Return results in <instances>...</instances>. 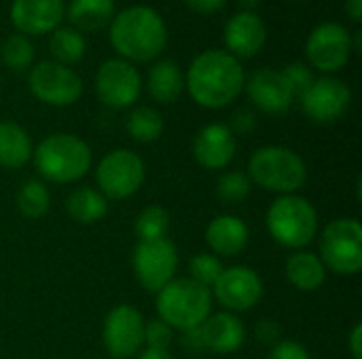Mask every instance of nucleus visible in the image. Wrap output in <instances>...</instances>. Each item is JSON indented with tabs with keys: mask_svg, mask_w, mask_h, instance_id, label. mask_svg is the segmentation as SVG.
<instances>
[{
	"mask_svg": "<svg viewBox=\"0 0 362 359\" xmlns=\"http://www.w3.org/2000/svg\"><path fill=\"white\" fill-rule=\"evenodd\" d=\"M246 76L240 59L223 49L199 53L185 76V87L195 104L202 108H225L244 89Z\"/></svg>",
	"mask_w": 362,
	"mask_h": 359,
	"instance_id": "obj_1",
	"label": "nucleus"
},
{
	"mask_svg": "<svg viewBox=\"0 0 362 359\" xmlns=\"http://www.w3.org/2000/svg\"><path fill=\"white\" fill-rule=\"evenodd\" d=\"M110 44L125 61H153L168 44V28L159 11L148 4H134L115 13L108 30Z\"/></svg>",
	"mask_w": 362,
	"mask_h": 359,
	"instance_id": "obj_2",
	"label": "nucleus"
},
{
	"mask_svg": "<svg viewBox=\"0 0 362 359\" xmlns=\"http://www.w3.org/2000/svg\"><path fill=\"white\" fill-rule=\"evenodd\" d=\"M36 171L57 184L81 180L91 167V148L85 140L72 133L47 135L32 152Z\"/></svg>",
	"mask_w": 362,
	"mask_h": 359,
	"instance_id": "obj_3",
	"label": "nucleus"
},
{
	"mask_svg": "<svg viewBox=\"0 0 362 359\" xmlns=\"http://www.w3.org/2000/svg\"><path fill=\"white\" fill-rule=\"evenodd\" d=\"M159 320L172 330H195L199 328L212 311V294L208 288L195 284L189 277L172 279L165 288L157 292L155 300Z\"/></svg>",
	"mask_w": 362,
	"mask_h": 359,
	"instance_id": "obj_4",
	"label": "nucleus"
},
{
	"mask_svg": "<svg viewBox=\"0 0 362 359\" xmlns=\"http://www.w3.org/2000/svg\"><path fill=\"white\" fill-rule=\"evenodd\" d=\"M248 178L269 193L297 195L308 180V169L295 150L286 146H263L250 157Z\"/></svg>",
	"mask_w": 362,
	"mask_h": 359,
	"instance_id": "obj_5",
	"label": "nucleus"
},
{
	"mask_svg": "<svg viewBox=\"0 0 362 359\" xmlns=\"http://www.w3.org/2000/svg\"><path fill=\"white\" fill-rule=\"evenodd\" d=\"M267 231L280 245L301 250L318 233V212L305 197L280 195L267 209Z\"/></svg>",
	"mask_w": 362,
	"mask_h": 359,
	"instance_id": "obj_6",
	"label": "nucleus"
},
{
	"mask_svg": "<svg viewBox=\"0 0 362 359\" xmlns=\"http://www.w3.org/2000/svg\"><path fill=\"white\" fill-rule=\"evenodd\" d=\"M320 260L337 275L362 269V226L356 218H337L320 235Z\"/></svg>",
	"mask_w": 362,
	"mask_h": 359,
	"instance_id": "obj_7",
	"label": "nucleus"
},
{
	"mask_svg": "<svg viewBox=\"0 0 362 359\" xmlns=\"http://www.w3.org/2000/svg\"><path fill=\"white\" fill-rule=\"evenodd\" d=\"M28 87L32 95L47 106H72L83 95L81 76L57 61H38L30 68Z\"/></svg>",
	"mask_w": 362,
	"mask_h": 359,
	"instance_id": "obj_8",
	"label": "nucleus"
},
{
	"mask_svg": "<svg viewBox=\"0 0 362 359\" xmlns=\"http://www.w3.org/2000/svg\"><path fill=\"white\" fill-rule=\"evenodd\" d=\"M144 161L127 148H117L108 152L95 169V180L102 188V195L115 201L127 199L138 193L144 182Z\"/></svg>",
	"mask_w": 362,
	"mask_h": 359,
	"instance_id": "obj_9",
	"label": "nucleus"
},
{
	"mask_svg": "<svg viewBox=\"0 0 362 359\" xmlns=\"http://www.w3.org/2000/svg\"><path fill=\"white\" fill-rule=\"evenodd\" d=\"M134 273L138 284L148 292H159L165 288L178 267V250L170 239L157 241H138L134 248Z\"/></svg>",
	"mask_w": 362,
	"mask_h": 359,
	"instance_id": "obj_10",
	"label": "nucleus"
},
{
	"mask_svg": "<svg viewBox=\"0 0 362 359\" xmlns=\"http://www.w3.org/2000/svg\"><path fill=\"white\" fill-rule=\"evenodd\" d=\"M352 55V34L337 21H325L316 25L305 42V57L312 68L320 72L341 70Z\"/></svg>",
	"mask_w": 362,
	"mask_h": 359,
	"instance_id": "obj_11",
	"label": "nucleus"
},
{
	"mask_svg": "<svg viewBox=\"0 0 362 359\" xmlns=\"http://www.w3.org/2000/svg\"><path fill=\"white\" fill-rule=\"evenodd\" d=\"M102 341L112 359L136 358L144 345L142 313L132 305H117L104 320Z\"/></svg>",
	"mask_w": 362,
	"mask_h": 359,
	"instance_id": "obj_12",
	"label": "nucleus"
},
{
	"mask_svg": "<svg viewBox=\"0 0 362 359\" xmlns=\"http://www.w3.org/2000/svg\"><path fill=\"white\" fill-rule=\"evenodd\" d=\"M142 91V78L134 63L115 57L100 66L95 74V93L108 108H129L138 102Z\"/></svg>",
	"mask_w": 362,
	"mask_h": 359,
	"instance_id": "obj_13",
	"label": "nucleus"
},
{
	"mask_svg": "<svg viewBox=\"0 0 362 359\" xmlns=\"http://www.w3.org/2000/svg\"><path fill=\"white\" fill-rule=\"evenodd\" d=\"M299 99L308 118L314 123H333L341 118L350 108L352 89L335 76H322L314 78V83Z\"/></svg>",
	"mask_w": 362,
	"mask_h": 359,
	"instance_id": "obj_14",
	"label": "nucleus"
},
{
	"mask_svg": "<svg viewBox=\"0 0 362 359\" xmlns=\"http://www.w3.org/2000/svg\"><path fill=\"white\" fill-rule=\"evenodd\" d=\"M214 296L229 313H244L259 305L263 298V281L255 269L235 264L223 269L221 277L216 279Z\"/></svg>",
	"mask_w": 362,
	"mask_h": 359,
	"instance_id": "obj_15",
	"label": "nucleus"
},
{
	"mask_svg": "<svg viewBox=\"0 0 362 359\" xmlns=\"http://www.w3.org/2000/svg\"><path fill=\"white\" fill-rule=\"evenodd\" d=\"M223 40L227 53L235 59L255 57L267 42V25L255 11H240L227 19Z\"/></svg>",
	"mask_w": 362,
	"mask_h": 359,
	"instance_id": "obj_16",
	"label": "nucleus"
},
{
	"mask_svg": "<svg viewBox=\"0 0 362 359\" xmlns=\"http://www.w3.org/2000/svg\"><path fill=\"white\" fill-rule=\"evenodd\" d=\"M246 91L250 102L265 114H284L295 102V93L288 87L282 70L274 68L257 70L248 78Z\"/></svg>",
	"mask_w": 362,
	"mask_h": 359,
	"instance_id": "obj_17",
	"label": "nucleus"
},
{
	"mask_svg": "<svg viewBox=\"0 0 362 359\" xmlns=\"http://www.w3.org/2000/svg\"><path fill=\"white\" fill-rule=\"evenodd\" d=\"M64 17V0H13L11 4V21L23 36L51 34Z\"/></svg>",
	"mask_w": 362,
	"mask_h": 359,
	"instance_id": "obj_18",
	"label": "nucleus"
},
{
	"mask_svg": "<svg viewBox=\"0 0 362 359\" xmlns=\"http://www.w3.org/2000/svg\"><path fill=\"white\" fill-rule=\"evenodd\" d=\"M238 150L233 131L223 123H210L202 127L193 140V157L206 169H225Z\"/></svg>",
	"mask_w": 362,
	"mask_h": 359,
	"instance_id": "obj_19",
	"label": "nucleus"
},
{
	"mask_svg": "<svg viewBox=\"0 0 362 359\" xmlns=\"http://www.w3.org/2000/svg\"><path fill=\"white\" fill-rule=\"evenodd\" d=\"M199 332H202L206 351L221 353V355L235 353L246 341V328H244L242 320L229 311L210 315L199 326Z\"/></svg>",
	"mask_w": 362,
	"mask_h": 359,
	"instance_id": "obj_20",
	"label": "nucleus"
},
{
	"mask_svg": "<svg viewBox=\"0 0 362 359\" xmlns=\"http://www.w3.org/2000/svg\"><path fill=\"white\" fill-rule=\"evenodd\" d=\"M248 239L250 231L246 222L231 214L216 216L206 229V243L210 245L214 256H238L246 250Z\"/></svg>",
	"mask_w": 362,
	"mask_h": 359,
	"instance_id": "obj_21",
	"label": "nucleus"
},
{
	"mask_svg": "<svg viewBox=\"0 0 362 359\" xmlns=\"http://www.w3.org/2000/svg\"><path fill=\"white\" fill-rule=\"evenodd\" d=\"M146 87L155 102L172 104L185 91V74L180 72L178 63H174L172 59H159L148 70Z\"/></svg>",
	"mask_w": 362,
	"mask_h": 359,
	"instance_id": "obj_22",
	"label": "nucleus"
},
{
	"mask_svg": "<svg viewBox=\"0 0 362 359\" xmlns=\"http://www.w3.org/2000/svg\"><path fill=\"white\" fill-rule=\"evenodd\" d=\"M66 17L81 34L98 32L110 25L115 17V0H70L66 6Z\"/></svg>",
	"mask_w": 362,
	"mask_h": 359,
	"instance_id": "obj_23",
	"label": "nucleus"
},
{
	"mask_svg": "<svg viewBox=\"0 0 362 359\" xmlns=\"http://www.w3.org/2000/svg\"><path fill=\"white\" fill-rule=\"evenodd\" d=\"M286 279L301 292H316L327 279V267L314 252H295L286 260Z\"/></svg>",
	"mask_w": 362,
	"mask_h": 359,
	"instance_id": "obj_24",
	"label": "nucleus"
},
{
	"mask_svg": "<svg viewBox=\"0 0 362 359\" xmlns=\"http://www.w3.org/2000/svg\"><path fill=\"white\" fill-rule=\"evenodd\" d=\"M32 152L28 131L13 121H0V167L19 169L32 159Z\"/></svg>",
	"mask_w": 362,
	"mask_h": 359,
	"instance_id": "obj_25",
	"label": "nucleus"
},
{
	"mask_svg": "<svg viewBox=\"0 0 362 359\" xmlns=\"http://www.w3.org/2000/svg\"><path fill=\"white\" fill-rule=\"evenodd\" d=\"M66 212L78 224H93L108 214V201L100 190L81 186L68 195Z\"/></svg>",
	"mask_w": 362,
	"mask_h": 359,
	"instance_id": "obj_26",
	"label": "nucleus"
},
{
	"mask_svg": "<svg viewBox=\"0 0 362 359\" xmlns=\"http://www.w3.org/2000/svg\"><path fill=\"white\" fill-rule=\"evenodd\" d=\"M87 42L83 34L74 28H55L49 36V51L53 55V61L62 66H74L85 57Z\"/></svg>",
	"mask_w": 362,
	"mask_h": 359,
	"instance_id": "obj_27",
	"label": "nucleus"
},
{
	"mask_svg": "<svg viewBox=\"0 0 362 359\" xmlns=\"http://www.w3.org/2000/svg\"><path fill=\"white\" fill-rule=\"evenodd\" d=\"M127 133L140 144H151L163 133V116L151 106H138L127 116Z\"/></svg>",
	"mask_w": 362,
	"mask_h": 359,
	"instance_id": "obj_28",
	"label": "nucleus"
},
{
	"mask_svg": "<svg viewBox=\"0 0 362 359\" xmlns=\"http://www.w3.org/2000/svg\"><path fill=\"white\" fill-rule=\"evenodd\" d=\"M34 44L28 36L23 34H11L2 47H0V57L2 63L13 70V72H25L34 66Z\"/></svg>",
	"mask_w": 362,
	"mask_h": 359,
	"instance_id": "obj_29",
	"label": "nucleus"
},
{
	"mask_svg": "<svg viewBox=\"0 0 362 359\" xmlns=\"http://www.w3.org/2000/svg\"><path fill=\"white\" fill-rule=\"evenodd\" d=\"M49 205H51V197L40 180H28L25 184H21L17 193V209L21 216L30 220L42 218L49 212Z\"/></svg>",
	"mask_w": 362,
	"mask_h": 359,
	"instance_id": "obj_30",
	"label": "nucleus"
},
{
	"mask_svg": "<svg viewBox=\"0 0 362 359\" xmlns=\"http://www.w3.org/2000/svg\"><path fill=\"white\" fill-rule=\"evenodd\" d=\"M138 241H157V239H168L170 231V216L161 205H151L142 209L136 218L134 224Z\"/></svg>",
	"mask_w": 362,
	"mask_h": 359,
	"instance_id": "obj_31",
	"label": "nucleus"
},
{
	"mask_svg": "<svg viewBox=\"0 0 362 359\" xmlns=\"http://www.w3.org/2000/svg\"><path fill=\"white\" fill-rule=\"evenodd\" d=\"M252 190V182L244 171H227L216 182V195L223 203H240Z\"/></svg>",
	"mask_w": 362,
	"mask_h": 359,
	"instance_id": "obj_32",
	"label": "nucleus"
},
{
	"mask_svg": "<svg viewBox=\"0 0 362 359\" xmlns=\"http://www.w3.org/2000/svg\"><path fill=\"white\" fill-rule=\"evenodd\" d=\"M223 269L225 267H223V262H221L218 256L204 252V254H197V256L191 258V262H189L191 277L189 279H193L195 284H199V286H204V288L210 290V286H214L216 279L221 277Z\"/></svg>",
	"mask_w": 362,
	"mask_h": 359,
	"instance_id": "obj_33",
	"label": "nucleus"
},
{
	"mask_svg": "<svg viewBox=\"0 0 362 359\" xmlns=\"http://www.w3.org/2000/svg\"><path fill=\"white\" fill-rule=\"evenodd\" d=\"M172 341H174V330L165 322H161V320L144 322V345H146V349L168 351Z\"/></svg>",
	"mask_w": 362,
	"mask_h": 359,
	"instance_id": "obj_34",
	"label": "nucleus"
},
{
	"mask_svg": "<svg viewBox=\"0 0 362 359\" xmlns=\"http://www.w3.org/2000/svg\"><path fill=\"white\" fill-rule=\"evenodd\" d=\"M282 74H284L288 87L293 89L295 97H301V95L308 91V87L314 83V74H312L310 66H305V63H301V61L288 63V66L282 70Z\"/></svg>",
	"mask_w": 362,
	"mask_h": 359,
	"instance_id": "obj_35",
	"label": "nucleus"
},
{
	"mask_svg": "<svg viewBox=\"0 0 362 359\" xmlns=\"http://www.w3.org/2000/svg\"><path fill=\"white\" fill-rule=\"evenodd\" d=\"M267 359H310V353L297 341H280L274 345Z\"/></svg>",
	"mask_w": 362,
	"mask_h": 359,
	"instance_id": "obj_36",
	"label": "nucleus"
},
{
	"mask_svg": "<svg viewBox=\"0 0 362 359\" xmlns=\"http://www.w3.org/2000/svg\"><path fill=\"white\" fill-rule=\"evenodd\" d=\"M185 4L199 15H214L227 4V0H185Z\"/></svg>",
	"mask_w": 362,
	"mask_h": 359,
	"instance_id": "obj_37",
	"label": "nucleus"
},
{
	"mask_svg": "<svg viewBox=\"0 0 362 359\" xmlns=\"http://www.w3.org/2000/svg\"><path fill=\"white\" fill-rule=\"evenodd\" d=\"M233 123V127H229L231 131L235 129V131H240V133H246V131H250L252 127H255V123H257V118H255V114L250 112V110H238L235 114H233V118H231Z\"/></svg>",
	"mask_w": 362,
	"mask_h": 359,
	"instance_id": "obj_38",
	"label": "nucleus"
},
{
	"mask_svg": "<svg viewBox=\"0 0 362 359\" xmlns=\"http://www.w3.org/2000/svg\"><path fill=\"white\" fill-rule=\"evenodd\" d=\"M257 336H259V341H263V343H267V345H276V343H278V336H280V328H278L274 322H269V320L259 322V326H257Z\"/></svg>",
	"mask_w": 362,
	"mask_h": 359,
	"instance_id": "obj_39",
	"label": "nucleus"
},
{
	"mask_svg": "<svg viewBox=\"0 0 362 359\" xmlns=\"http://www.w3.org/2000/svg\"><path fill=\"white\" fill-rule=\"evenodd\" d=\"M182 347H185L187 351H191V353H202V351H206L199 328L182 332Z\"/></svg>",
	"mask_w": 362,
	"mask_h": 359,
	"instance_id": "obj_40",
	"label": "nucleus"
},
{
	"mask_svg": "<svg viewBox=\"0 0 362 359\" xmlns=\"http://www.w3.org/2000/svg\"><path fill=\"white\" fill-rule=\"evenodd\" d=\"M348 349H350V355L352 359H362V326L356 324L350 332V339H348Z\"/></svg>",
	"mask_w": 362,
	"mask_h": 359,
	"instance_id": "obj_41",
	"label": "nucleus"
},
{
	"mask_svg": "<svg viewBox=\"0 0 362 359\" xmlns=\"http://www.w3.org/2000/svg\"><path fill=\"white\" fill-rule=\"evenodd\" d=\"M346 11L354 23L362 21V0H346Z\"/></svg>",
	"mask_w": 362,
	"mask_h": 359,
	"instance_id": "obj_42",
	"label": "nucleus"
},
{
	"mask_svg": "<svg viewBox=\"0 0 362 359\" xmlns=\"http://www.w3.org/2000/svg\"><path fill=\"white\" fill-rule=\"evenodd\" d=\"M136 359H174L170 351H161V349H144L140 351Z\"/></svg>",
	"mask_w": 362,
	"mask_h": 359,
	"instance_id": "obj_43",
	"label": "nucleus"
},
{
	"mask_svg": "<svg viewBox=\"0 0 362 359\" xmlns=\"http://www.w3.org/2000/svg\"><path fill=\"white\" fill-rule=\"evenodd\" d=\"M361 42H362V32L361 30H356V32L352 34V51H361Z\"/></svg>",
	"mask_w": 362,
	"mask_h": 359,
	"instance_id": "obj_44",
	"label": "nucleus"
},
{
	"mask_svg": "<svg viewBox=\"0 0 362 359\" xmlns=\"http://www.w3.org/2000/svg\"><path fill=\"white\" fill-rule=\"evenodd\" d=\"M240 2H242V4L246 6L244 11H252V8H255V6L259 4V0H240Z\"/></svg>",
	"mask_w": 362,
	"mask_h": 359,
	"instance_id": "obj_45",
	"label": "nucleus"
}]
</instances>
